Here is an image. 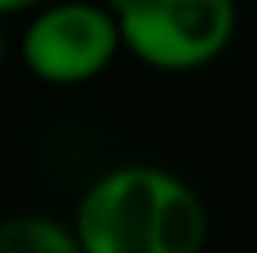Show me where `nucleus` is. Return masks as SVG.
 <instances>
[{"instance_id":"nucleus-1","label":"nucleus","mask_w":257,"mask_h":253,"mask_svg":"<svg viewBox=\"0 0 257 253\" xmlns=\"http://www.w3.org/2000/svg\"><path fill=\"white\" fill-rule=\"evenodd\" d=\"M82 253H201L205 205L164 168L131 164L101 175L78 201Z\"/></svg>"},{"instance_id":"nucleus-2","label":"nucleus","mask_w":257,"mask_h":253,"mask_svg":"<svg viewBox=\"0 0 257 253\" xmlns=\"http://www.w3.org/2000/svg\"><path fill=\"white\" fill-rule=\"evenodd\" d=\"M119 34L142 64L194 71L216 60L235 34L231 0H116Z\"/></svg>"},{"instance_id":"nucleus-3","label":"nucleus","mask_w":257,"mask_h":253,"mask_svg":"<svg viewBox=\"0 0 257 253\" xmlns=\"http://www.w3.org/2000/svg\"><path fill=\"white\" fill-rule=\"evenodd\" d=\"M123 45L116 12L97 4H56L45 8L23 34V60L34 78L52 86L90 82L112 64Z\"/></svg>"},{"instance_id":"nucleus-4","label":"nucleus","mask_w":257,"mask_h":253,"mask_svg":"<svg viewBox=\"0 0 257 253\" xmlns=\"http://www.w3.org/2000/svg\"><path fill=\"white\" fill-rule=\"evenodd\" d=\"M0 253H82L75 227L49 216H8L0 220Z\"/></svg>"},{"instance_id":"nucleus-5","label":"nucleus","mask_w":257,"mask_h":253,"mask_svg":"<svg viewBox=\"0 0 257 253\" xmlns=\"http://www.w3.org/2000/svg\"><path fill=\"white\" fill-rule=\"evenodd\" d=\"M38 4H45V0H0V15H8V12H26V8H38Z\"/></svg>"},{"instance_id":"nucleus-6","label":"nucleus","mask_w":257,"mask_h":253,"mask_svg":"<svg viewBox=\"0 0 257 253\" xmlns=\"http://www.w3.org/2000/svg\"><path fill=\"white\" fill-rule=\"evenodd\" d=\"M0 60H4V30H0Z\"/></svg>"}]
</instances>
